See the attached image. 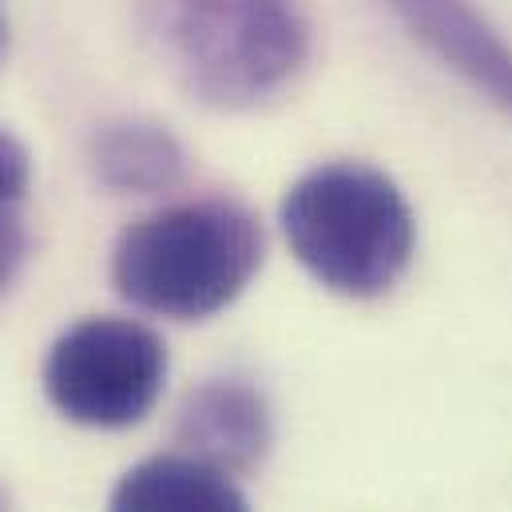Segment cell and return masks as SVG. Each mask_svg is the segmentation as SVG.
<instances>
[{"label": "cell", "instance_id": "obj_1", "mask_svg": "<svg viewBox=\"0 0 512 512\" xmlns=\"http://www.w3.org/2000/svg\"><path fill=\"white\" fill-rule=\"evenodd\" d=\"M147 32L175 80L211 108L278 96L310 56L298 0H147Z\"/></svg>", "mask_w": 512, "mask_h": 512}, {"label": "cell", "instance_id": "obj_2", "mask_svg": "<svg viewBox=\"0 0 512 512\" xmlns=\"http://www.w3.org/2000/svg\"><path fill=\"white\" fill-rule=\"evenodd\" d=\"M262 266L258 219L227 199L175 203L131 223L116 243L112 278L131 306L199 322L231 306Z\"/></svg>", "mask_w": 512, "mask_h": 512}, {"label": "cell", "instance_id": "obj_3", "mask_svg": "<svg viewBox=\"0 0 512 512\" xmlns=\"http://www.w3.org/2000/svg\"><path fill=\"white\" fill-rule=\"evenodd\" d=\"M282 231L298 262L350 298L385 294L413 258L417 223L397 183L366 163H326L282 199Z\"/></svg>", "mask_w": 512, "mask_h": 512}, {"label": "cell", "instance_id": "obj_4", "mask_svg": "<svg viewBox=\"0 0 512 512\" xmlns=\"http://www.w3.org/2000/svg\"><path fill=\"white\" fill-rule=\"evenodd\" d=\"M167 382V346L131 318H84L64 330L44 362L48 401L76 425L128 429Z\"/></svg>", "mask_w": 512, "mask_h": 512}, {"label": "cell", "instance_id": "obj_5", "mask_svg": "<svg viewBox=\"0 0 512 512\" xmlns=\"http://www.w3.org/2000/svg\"><path fill=\"white\" fill-rule=\"evenodd\" d=\"M191 457H203L227 473L251 469L270 449V409L247 382H207L187 393L175 425Z\"/></svg>", "mask_w": 512, "mask_h": 512}, {"label": "cell", "instance_id": "obj_6", "mask_svg": "<svg viewBox=\"0 0 512 512\" xmlns=\"http://www.w3.org/2000/svg\"><path fill=\"white\" fill-rule=\"evenodd\" d=\"M401 12L469 88L512 116V48L465 0H401Z\"/></svg>", "mask_w": 512, "mask_h": 512}, {"label": "cell", "instance_id": "obj_7", "mask_svg": "<svg viewBox=\"0 0 512 512\" xmlns=\"http://www.w3.org/2000/svg\"><path fill=\"white\" fill-rule=\"evenodd\" d=\"M108 512H251V505L227 469L191 453H159L120 477Z\"/></svg>", "mask_w": 512, "mask_h": 512}, {"label": "cell", "instance_id": "obj_8", "mask_svg": "<svg viewBox=\"0 0 512 512\" xmlns=\"http://www.w3.org/2000/svg\"><path fill=\"white\" fill-rule=\"evenodd\" d=\"M96 171L112 191L151 195L183 179V147L159 124H112L96 139Z\"/></svg>", "mask_w": 512, "mask_h": 512}, {"label": "cell", "instance_id": "obj_9", "mask_svg": "<svg viewBox=\"0 0 512 512\" xmlns=\"http://www.w3.org/2000/svg\"><path fill=\"white\" fill-rule=\"evenodd\" d=\"M24 191H28V155L12 135L0 131V286L16 274L24 258V227H20Z\"/></svg>", "mask_w": 512, "mask_h": 512}, {"label": "cell", "instance_id": "obj_10", "mask_svg": "<svg viewBox=\"0 0 512 512\" xmlns=\"http://www.w3.org/2000/svg\"><path fill=\"white\" fill-rule=\"evenodd\" d=\"M0 48H4V16H0Z\"/></svg>", "mask_w": 512, "mask_h": 512}, {"label": "cell", "instance_id": "obj_11", "mask_svg": "<svg viewBox=\"0 0 512 512\" xmlns=\"http://www.w3.org/2000/svg\"><path fill=\"white\" fill-rule=\"evenodd\" d=\"M0 512H8V505H4V497H0Z\"/></svg>", "mask_w": 512, "mask_h": 512}]
</instances>
